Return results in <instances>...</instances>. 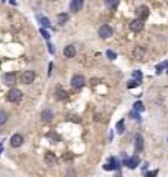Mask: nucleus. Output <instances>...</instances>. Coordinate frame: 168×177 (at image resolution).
<instances>
[{
  "instance_id": "32",
  "label": "nucleus",
  "mask_w": 168,
  "mask_h": 177,
  "mask_svg": "<svg viewBox=\"0 0 168 177\" xmlns=\"http://www.w3.org/2000/svg\"><path fill=\"white\" fill-rule=\"evenodd\" d=\"M47 47H49V50H50V53H55V49H53V46H52L50 43H47Z\"/></svg>"
},
{
  "instance_id": "6",
  "label": "nucleus",
  "mask_w": 168,
  "mask_h": 177,
  "mask_svg": "<svg viewBox=\"0 0 168 177\" xmlns=\"http://www.w3.org/2000/svg\"><path fill=\"white\" fill-rule=\"evenodd\" d=\"M143 27H145V24H143V19H140V18L130 22V30H131L133 33H139V31H142Z\"/></svg>"
},
{
  "instance_id": "4",
  "label": "nucleus",
  "mask_w": 168,
  "mask_h": 177,
  "mask_svg": "<svg viewBox=\"0 0 168 177\" xmlns=\"http://www.w3.org/2000/svg\"><path fill=\"white\" fill-rule=\"evenodd\" d=\"M84 83H86V80H84L83 75H80V74L72 75V78H71V86L74 88H81L84 86Z\"/></svg>"
},
{
  "instance_id": "24",
  "label": "nucleus",
  "mask_w": 168,
  "mask_h": 177,
  "mask_svg": "<svg viewBox=\"0 0 168 177\" xmlns=\"http://www.w3.org/2000/svg\"><path fill=\"white\" fill-rule=\"evenodd\" d=\"M130 117H131V118H134V120H136V121H137V123H140V121H142V118H140V115L137 114V111H134V109H133V111L130 112Z\"/></svg>"
},
{
  "instance_id": "1",
  "label": "nucleus",
  "mask_w": 168,
  "mask_h": 177,
  "mask_svg": "<svg viewBox=\"0 0 168 177\" xmlns=\"http://www.w3.org/2000/svg\"><path fill=\"white\" fill-rule=\"evenodd\" d=\"M22 99V92L19 88H10L9 93H8V100L9 102H14V104H18L19 100Z\"/></svg>"
},
{
  "instance_id": "2",
  "label": "nucleus",
  "mask_w": 168,
  "mask_h": 177,
  "mask_svg": "<svg viewBox=\"0 0 168 177\" xmlns=\"http://www.w3.org/2000/svg\"><path fill=\"white\" fill-rule=\"evenodd\" d=\"M34 78H35V72L31 70L25 71V72L21 74V83H22V84H31L34 81Z\"/></svg>"
},
{
  "instance_id": "33",
  "label": "nucleus",
  "mask_w": 168,
  "mask_h": 177,
  "mask_svg": "<svg viewBox=\"0 0 168 177\" xmlns=\"http://www.w3.org/2000/svg\"><path fill=\"white\" fill-rule=\"evenodd\" d=\"M3 152V145H0V154Z\"/></svg>"
},
{
  "instance_id": "11",
  "label": "nucleus",
  "mask_w": 168,
  "mask_h": 177,
  "mask_svg": "<svg viewBox=\"0 0 168 177\" xmlns=\"http://www.w3.org/2000/svg\"><path fill=\"white\" fill-rule=\"evenodd\" d=\"M139 162H140V159H139V157H137V155H136V157H133V158L125 159V161H124V164H125L128 168H131V170H134L136 167L139 165Z\"/></svg>"
},
{
  "instance_id": "26",
  "label": "nucleus",
  "mask_w": 168,
  "mask_h": 177,
  "mask_svg": "<svg viewBox=\"0 0 168 177\" xmlns=\"http://www.w3.org/2000/svg\"><path fill=\"white\" fill-rule=\"evenodd\" d=\"M106 56L111 59V61H114V59H117V53L115 52H112V50H108L106 52Z\"/></svg>"
},
{
  "instance_id": "25",
  "label": "nucleus",
  "mask_w": 168,
  "mask_h": 177,
  "mask_svg": "<svg viewBox=\"0 0 168 177\" xmlns=\"http://www.w3.org/2000/svg\"><path fill=\"white\" fill-rule=\"evenodd\" d=\"M117 131L119 133V134L124 133V120H121V121L117 124Z\"/></svg>"
},
{
  "instance_id": "10",
  "label": "nucleus",
  "mask_w": 168,
  "mask_h": 177,
  "mask_svg": "<svg viewBox=\"0 0 168 177\" xmlns=\"http://www.w3.org/2000/svg\"><path fill=\"white\" fill-rule=\"evenodd\" d=\"M15 80H16V77H15L14 72H6V74H3V83H4L6 86H12V84L15 83Z\"/></svg>"
},
{
  "instance_id": "34",
  "label": "nucleus",
  "mask_w": 168,
  "mask_h": 177,
  "mask_svg": "<svg viewBox=\"0 0 168 177\" xmlns=\"http://www.w3.org/2000/svg\"><path fill=\"white\" fill-rule=\"evenodd\" d=\"M167 3H168V0H167Z\"/></svg>"
},
{
  "instance_id": "14",
  "label": "nucleus",
  "mask_w": 168,
  "mask_h": 177,
  "mask_svg": "<svg viewBox=\"0 0 168 177\" xmlns=\"http://www.w3.org/2000/svg\"><path fill=\"white\" fill-rule=\"evenodd\" d=\"M41 120H43L44 123H50L52 120H53V112H52L50 109H44V111L41 112Z\"/></svg>"
},
{
  "instance_id": "18",
  "label": "nucleus",
  "mask_w": 168,
  "mask_h": 177,
  "mask_svg": "<svg viewBox=\"0 0 168 177\" xmlns=\"http://www.w3.org/2000/svg\"><path fill=\"white\" fill-rule=\"evenodd\" d=\"M56 98H58L59 100H64V99H67L68 98V93L64 90V88H59V90L56 92Z\"/></svg>"
},
{
  "instance_id": "30",
  "label": "nucleus",
  "mask_w": 168,
  "mask_h": 177,
  "mask_svg": "<svg viewBox=\"0 0 168 177\" xmlns=\"http://www.w3.org/2000/svg\"><path fill=\"white\" fill-rule=\"evenodd\" d=\"M156 174H158V170H153V171H148L145 176H146V177H152V176H156Z\"/></svg>"
},
{
  "instance_id": "29",
  "label": "nucleus",
  "mask_w": 168,
  "mask_h": 177,
  "mask_svg": "<svg viewBox=\"0 0 168 177\" xmlns=\"http://www.w3.org/2000/svg\"><path fill=\"white\" fill-rule=\"evenodd\" d=\"M68 121H75V123H80V118L75 117V115H68Z\"/></svg>"
},
{
  "instance_id": "9",
  "label": "nucleus",
  "mask_w": 168,
  "mask_h": 177,
  "mask_svg": "<svg viewBox=\"0 0 168 177\" xmlns=\"http://www.w3.org/2000/svg\"><path fill=\"white\" fill-rule=\"evenodd\" d=\"M83 6H84V0H72V2L69 3L71 12H78V10H81Z\"/></svg>"
},
{
  "instance_id": "5",
  "label": "nucleus",
  "mask_w": 168,
  "mask_h": 177,
  "mask_svg": "<svg viewBox=\"0 0 168 177\" xmlns=\"http://www.w3.org/2000/svg\"><path fill=\"white\" fill-rule=\"evenodd\" d=\"M99 35H100L102 38H109V37H112L114 35V30H112V27H109V25H102L100 28H99Z\"/></svg>"
},
{
  "instance_id": "15",
  "label": "nucleus",
  "mask_w": 168,
  "mask_h": 177,
  "mask_svg": "<svg viewBox=\"0 0 168 177\" xmlns=\"http://www.w3.org/2000/svg\"><path fill=\"white\" fill-rule=\"evenodd\" d=\"M35 18H37V21H38V22H40L43 27H49V28L52 27V25H50V21H49V19H47L46 16H43V15L37 14V15H35Z\"/></svg>"
},
{
  "instance_id": "7",
  "label": "nucleus",
  "mask_w": 168,
  "mask_h": 177,
  "mask_svg": "<svg viewBox=\"0 0 168 177\" xmlns=\"http://www.w3.org/2000/svg\"><path fill=\"white\" fill-rule=\"evenodd\" d=\"M136 14H137V16L140 18V19H143V21H145L146 18L149 16V8L142 4V6H139V8L136 9Z\"/></svg>"
},
{
  "instance_id": "8",
  "label": "nucleus",
  "mask_w": 168,
  "mask_h": 177,
  "mask_svg": "<svg viewBox=\"0 0 168 177\" xmlns=\"http://www.w3.org/2000/svg\"><path fill=\"white\" fill-rule=\"evenodd\" d=\"M22 143H24L22 134H14V136L10 137V146H12V148H19Z\"/></svg>"
},
{
  "instance_id": "27",
  "label": "nucleus",
  "mask_w": 168,
  "mask_h": 177,
  "mask_svg": "<svg viewBox=\"0 0 168 177\" xmlns=\"http://www.w3.org/2000/svg\"><path fill=\"white\" fill-rule=\"evenodd\" d=\"M133 78H137V80H140V81H142L143 75H142V72H140V71H133Z\"/></svg>"
},
{
  "instance_id": "3",
  "label": "nucleus",
  "mask_w": 168,
  "mask_h": 177,
  "mask_svg": "<svg viewBox=\"0 0 168 177\" xmlns=\"http://www.w3.org/2000/svg\"><path fill=\"white\" fill-rule=\"evenodd\" d=\"M119 167H121V162H119V161H117L114 157H111V158L108 159V162L103 165V168H105L106 171H111V170H118Z\"/></svg>"
},
{
  "instance_id": "12",
  "label": "nucleus",
  "mask_w": 168,
  "mask_h": 177,
  "mask_svg": "<svg viewBox=\"0 0 168 177\" xmlns=\"http://www.w3.org/2000/svg\"><path fill=\"white\" fill-rule=\"evenodd\" d=\"M64 55H65L67 58H74V56L77 55V49H75V46H74V44H68L67 47L64 49Z\"/></svg>"
},
{
  "instance_id": "22",
  "label": "nucleus",
  "mask_w": 168,
  "mask_h": 177,
  "mask_svg": "<svg viewBox=\"0 0 168 177\" xmlns=\"http://www.w3.org/2000/svg\"><path fill=\"white\" fill-rule=\"evenodd\" d=\"M44 159H46V162H49V164H53V162L56 161L55 155H53L52 152H47V154H46V157H44Z\"/></svg>"
},
{
  "instance_id": "31",
  "label": "nucleus",
  "mask_w": 168,
  "mask_h": 177,
  "mask_svg": "<svg viewBox=\"0 0 168 177\" xmlns=\"http://www.w3.org/2000/svg\"><path fill=\"white\" fill-rule=\"evenodd\" d=\"M47 136H49V137H53V139H56V140H59V137H58V136H56L55 133H49Z\"/></svg>"
},
{
  "instance_id": "16",
  "label": "nucleus",
  "mask_w": 168,
  "mask_h": 177,
  "mask_svg": "<svg viewBox=\"0 0 168 177\" xmlns=\"http://www.w3.org/2000/svg\"><path fill=\"white\" fill-rule=\"evenodd\" d=\"M134 56H136V59H137V61H142V59H143V56H145V50H143L142 47H136Z\"/></svg>"
},
{
  "instance_id": "28",
  "label": "nucleus",
  "mask_w": 168,
  "mask_h": 177,
  "mask_svg": "<svg viewBox=\"0 0 168 177\" xmlns=\"http://www.w3.org/2000/svg\"><path fill=\"white\" fill-rule=\"evenodd\" d=\"M40 33H41V35H43V37H44L46 40H47V41L50 40V34H49V33H47V31H46L44 28H41V30H40Z\"/></svg>"
},
{
  "instance_id": "17",
  "label": "nucleus",
  "mask_w": 168,
  "mask_h": 177,
  "mask_svg": "<svg viewBox=\"0 0 168 177\" xmlns=\"http://www.w3.org/2000/svg\"><path fill=\"white\" fill-rule=\"evenodd\" d=\"M68 19H69V15H68V14H61V15H58V24H59V25H64Z\"/></svg>"
},
{
  "instance_id": "13",
  "label": "nucleus",
  "mask_w": 168,
  "mask_h": 177,
  "mask_svg": "<svg viewBox=\"0 0 168 177\" xmlns=\"http://www.w3.org/2000/svg\"><path fill=\"white\" fill-rule=\"evenodd\" d=\"M134 149H136V152L143 151V136H142L140 133L136 134V146H134Z\"/></svg>"
},
{
  "instance_id": "23",
  "label": "nucleus",
  "mask_w": 168,
  "mask_h": 177,
  "mask_svg": "<svg viewBox=\"0 0 168 177\" xmlns=\"http://www.w3.org/2000/svg\"><path fill=\"white\" fill-rule=\"evenodd\" d=\"M6 121H8V114H6L4 111L0 109V125H3Z\"/></svg>"
},
{
  "instance_id": "19",
  "label": "nucleus",
  "mask_w": 168,
  "mask_h": 177,
  "mask_svg": "<svg viewBox=\"0 0 168 177\" xmlns=\"http://www.w3.org/2000/svg\"><path fill=\"white\" fill-rule=\"evenodd\" d=\"M118 3H119V0H105V4L111 9H115L118 6Z\"/></svg>"
},
{
  "instance_id": "21",
  "label": "nucleus",
  "mask_w": 168,
  "mask_h": 177,
  "mask_svg": "<svg viewBox=\"0 0 168 177\" xmlns=\"http://www.w3.org/2000/svg\"><path fill=\"white\" fill-rule=\"evenodd\" d=\"M140 80H137V78H134V80H130L128 81V84H127V87L128 88H134V87H137V86H140Z\"/></svg>"
},
{
  "instance_id": "20",
  "label": "nucleus",
  "mask_w": 168,
  "mask_h": 177,
  "mask_svg": "<svg viewBox=\"0 0 168 177\" xmlns=\"http://www.w3.org/2000/svg\"><path fill=\"white\" fill-rule=\"evenodd\" d=\"M133 109H134V111H137V112H142V111H145V105H143V102L137 100L134 105H133Z\"/></svg>"
}]
</instances>
